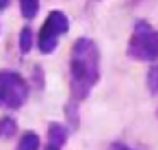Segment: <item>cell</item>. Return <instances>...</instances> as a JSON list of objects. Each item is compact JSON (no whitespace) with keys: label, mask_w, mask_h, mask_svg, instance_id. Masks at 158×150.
Returning a JSON list of instances; mask_svg holds the SVG:
<instances>
[{"label":"cell","mask_w":158,"mask_h":150,"mask_svg":"<svg viewBox=\"0 0 158 150\" xmlns=\"http://www.w3.org/2000/svg\"><path fill=\"white\" fill-rule=\"evenodd\" d=\"M100 81V48L89 37H78L69 55V89L72 100H85Z\"/></svg>","instance_id":"1"},{"label":"cell","mask_w":158,"mask_h":150,"mask_svg":"<svg viewBox=\"0 0 158 150\" xmlns=\"http://www.w3.org/2000/svg\"><path fill=\"white\" fill-rule=\"evenodd\" d=\"M128 57L139 61H158V31H154L147 20L134 22L128 42Z\"/></svg>","instance_id":"2"},{"label":"cell","mask_w":158,"mask_h":150,"mask_svg":"<svg viewBox=\"0 0 158 150\" xmlns=\"http://www.w3.org/2000/svg\"><path fill=\"white\" fill-rule=\"evenodd\" d=\"M28 100V83L13 70H0V109L15 111Z\"/></svg>","instance_id":"3"},{"label":"cell","mask_w":158,"mask_h":150,"mask_svg":"<svg viewBox=\"0 0 158 150\" xmlns=\"http://www.w3.org/2000/svg\"><path fill=\"white\" fill-rule=\"evenodd\" d=\"M67 31H69V18L59 9L50 11V15L46 18V22L39 31V50L44 55L54 52L59 46V37L65 35Z\"/></svg>","instance_id":"4"},{"label":"cell","mask_w":158,"mask_h":150,"mask_svg":"<svg viewBox=\"0 0 158 150\" xmlns=\"http://www.w3.org/2000/svg\"><path fill=\"white\" fill-rule=\"evenodd\" d=\"M67 137H69V133H67V126H63V124H59V122H52V124H48V143H52V146H65L67 143Z\"/></svg>","instance_id":"5"},{"label":"cell","mask_w":158,"mask_h":150,"mask_svg":"<svg viewBox=\"0 0 158 150\" xmlns=\"http://www.w3.org/2000/svg\"><path fill=\"white\" fill-rule=\"evenodd\" d=\"M18 150H39V135L28 130L22 135V139L18 141Z\"/></svg>","instance_id":"6"},{"label":"cell","mask_w":158,"mask_h":150,"mask_svg":"<svg viewBox=\"0 0 158 150\" xmlns=\"http://www.w3.org/2000/svg\"><path fill=\"white\" fill-rule=\"evenodd\" d=\"M20 11H22V18L33 20L39 11V0H20Z\"/></svg>","instance_id":"7"},{"label":"cell","mask_w":158,"mask_h":150,"mask_svg":"<svg viewBox=\"0 0 158 150\" xmlns=\"http://www.w3.org/2000/svg\"><path fill=\"white\" fill-rule=\"evenodd\" d=\"M15 130H18V124H15V120L13 117H0V137H5V139H9V137H13L15 135Z\"/></svg>","instance_id":"8"},{"label":"cell","mask_w":158,"mask_h":150,"mask_svg":"<svg viewBox=\"0 0 158 150\" xmlns=\"http://www.w3.org/2000/svg\"><path fill=\"white\" fill-rule=\"evenodd\" d=\"M31 48H33V31H31V26H24L20 31V52L28 55Z\"/></svg>","instance_id":"9"},{"label":"cell","mask_w":158,"mask_h":150,"mask_svg":"<svg viewBox=\"0 0 158 150\" xmlns=\"http://www.w3.org/2000/svg\"><path fill=\"white\" fill-rule=\"evenodd\" d=\"M147 89L149 94H158V65H152L147 70Z\"/></svg>","instance_id":"10"},{"label":"cell","mask_w":158,"mask_h":150,"mask_svg":"<svg viewBox=\"0 0 158 150\" xmlns=\"http://www.w3.org/2000/svg\"><path fill=\"white\" fill-rule=\"evenodd\" d=\"M65 115H67V120L72 122V126L78 128V102H76V100H72V102L65 104Z\"/></svg>","instance_id":"11"},{"label":"cell","mask_w":158,"mask_h":150,"mask_svg":"<svg viewBox=\"0 0 158 150\" xmlns=\"http://www.w3.org/2000/svg\"><path fill=\"white\" fill-rule=\"evenodd\" d=\"M108 150H132L130 146H126V143H121V141H115V143H110L108 146Z\"/></svg>","instance_id":"12"},{"label":"cell","mask_w":158,"mask_h":150,"mask_svg":"<svg viewBox=\"0 0 158 150\" xmlns=\"http://www.w3.org/2000/svg\"><path fill=\"white\" fill-rule=\"evenodd\" d=\"M9 5H11V0H0V11H5Z\"/></svg>","instance_id":"13"},{"label":"cell","mask_w":158,"mask_h":150,"mask_svg":"<svg viewBox=\"0 0 158 150\" xmlns=\"http://www.w3.org/2000/svg\"><path fill=\"white\" fill-rule=\"evenodd\" d=\"M46 150H61V148H59V146H52V143H48V146H46Z\"/></svg>","instance_id":"14"}]
</instances>
